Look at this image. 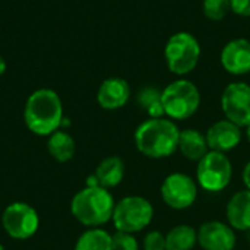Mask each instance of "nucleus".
<instances>
[{
    "mask_svg": "<svg viewBox=\"0 0 250 250\" xmlns=\"http://www.w3.org/2000/svg\"><path fill=\"white\" fill-rule=\"evenodd\" d=\"M180 130L170 119H148L141 123L135 132V145L138 151L154 160L173 155L179 148Z\"/></svg>",
    "mask_w": 250,
    "mask_h": 250,
    "instance_id": "f257e3e1",
    "label": "nucleus"
},
{
    "mask_svg": "<svg viewBox=\"0 0 250 250\" xmlns=\"http://www.w3.org/2000/svg\"><path fill=\"white\" fill-rule=\"evenodd\" d=\"M26 127L38 136H50L63 122V105L53 89H37L29 95L23 111Z\"/></svg>",
    "mask_w": 250,
    "mask_h": 250,
    "instance_id": "f03ea898",
    "label": "nucleus"
},
{
    "mask_svg": "<svg viewBox=\"0 0 250 250\" xmlns=\"http://www.w3.org/2000/svg\"><path fill=\"white\" fill-rule=\"evenodd\" d=\"M114 199L108 189L101 186H85L70 204L72 215L86 227H100L113 218Z\"/></svg>",
    "mask_w": 250,
    "mask_h": 250,
    "instance_id": "7ed1b4c3",
    "label": "nucleus"
},
{
    "mask_svg": "<svg viewBox=\"0 0 250 250\" xmlns=\"http://www.w3.org/2000/svg\"><path fill=\"white\" fill-rule=\"evenodd\" d=\"M163 105L166 116L173 120L192 117L201 105V94L196 85L188 79L171 82L163 89Z\"/></svg>",
    "mask_w": 250,
    "mask_h": 250,
    "instance_id": "20e7f679",
    "label": "nucleus"
},
{
    "mask_svg": "<svg viewBox=\"0 0 250 250\" xmlns=\"http://www.w3.org/2000/svg\"><path fill=\"white\" fill-rule=\"evenodd\" d=\"M154 218L152 204L142 196H126L114 205L113 224L117 231L138 233L148 227Z\"/></svg>",
    "mask_w": 250,
    "mask_h": 250,
    "instance_id": "39448f33",
    "label": "nucleus"
},
{
    "mask_svg": "<svg viewBox=\"0 0 250 250\" xmlns=\"http://www.w3.org/2000/svg\"><path fill=\"white\" fill-rule=\"evenodd\" d=\"M164 56L170 72L179 76L188 75L196 67L199 62L201 45L192 34L177 32L167 41Z\"/></svg>",
    "mask_w": 250,
    "mask_h": 250,
    "instance_id": "423d86ee",
    "label": "nucleus"
},
{
    "mask_svg": "<svg viewBox=\"0 0 250 250\" xmlns=\"http://www.w3.org/2000/svg\"><path fill=\"white\" fill-rule=\"evenodd\" d=\"M233 177V167L229 157L223 152L208 151V154L198 161L196 180L201 188L208 192L224 190Z\"/></svg>",
    "mask_w": 250,
    "mask_h": 250,
    "instance_id": "0eeeda50",
    "label": "nucleus"
},
{
    "mask_svg": "<svg viewBox=\"0 0 250 250\" xmlns=\"http://www.w3.org/2000/svg\"><path fill=\"white\" fill-rule=\"evenodd\" d=\"M1 224L7 236L15 240H26L32 237L38 227L40 218L37 211L25 202H13L3 211Z\"/></svg>",
    "mask_w": 250,
    "mask_h": 250,
    "instance_id": "6e6552de",
    "label": "nucleus"
},
{
    "mask_svg": "<svg viewBox=\"0 0 250 250\" xmlns=\"http://www.w3.org/2000/svg\"><path fill=\"white\" fill-rule=\"evenodd\" d=\"M198 196L196 182L185 173H173L167 176L161 185V198L164 204L173 209L190 208Z\"/></svg>",
    "mask_w": 250,
    "mask_h": 250,
    "instance_id": "1a4fd4ad",
    "label": "nucleus"
},
{
    "mask_svg": "<svg viewBox=\"0 0 250 250\" xmlns=\"http://www.w3.org/2000/svg\"><path fill=\"white\" fill-rule=\"evenodd\" d=\"M221 108L227 120L239 127H248L250 125V85L245 82L227 85L221 95Z\"/></svg>",
    "mask_w": 250,
    "mask_h": 250,
    "instance_id": "9d476101",
    "label": "nucleus"
},
{
    "mask_svg": "<svg viewBox=\"0 0 250 250\" xmlns=\"http://www.w3.org/2000/svg\"><path fill=\"white\" fill-rule=\"evenodd\" d=\"M198 243L204 250H233L236 248V233L230 224L208 221L198 230Z\"/></svg>",
    "mask_w": 250,
    "mask_h": 250,
    "instance_id": "9b49d317",
    "label": "nucleus"
},
{
    "mask_svg": "<svg viewBox=\"0 0 250 250\" xmlns=\"http://www.w3.org/2000/svg\"><path fill=\"white\" fill-rule=\"evenodd\" d=\"M205 136L209 151H217L223 154L234 149L242 141L240 127L227 119L211 125Z\"/></svg>",
    "mask_w": 250,
    "mask_h": 250,
    "instance_id": "f8f14e48",
    "label": "nucleus"
},
{
    "mask_svg": "<svg viewBox=\"0 0 250 250\" xmlns=\"http://www.w3.org/2000/svg\"><path fill=\"white\" fill-rule=\"evenodd\" d=\"M221 64L231 75H246L250 72V41L236 38L227 42L221 51Z\"/></svg>",
    "mask_w": 250,
    "mask_h": 250,
    "instance_id": "ddd939ff",
    "label": "nucleus"
},
{
    "mask_svg": "<svg viewBox=\"0 0 250 250\" xmlns=\"http://www.w3.org/2000/svg\"><path fill=\"white\" fill-rule=\"evenodd\" d=\"M130 97V88L122 78L105 79L97 94L98 104L105 110H117L123 107Z\"/></svg>",
    "mask_w": 250,
    "mask_h": 250,
    "instance_id": "4468645a",
    "label": "nucleus"
},
{
    "mask_svg": "<svg viewBox=\"0 0 250 250\" xmlns=\"http://www.w3.org/2000/svg\"><path fill=\"white\" fill-rule=\"evenodd\" d=\"M227 220L230 227L239 231L250 229V190H242L231 196L227 204Z\"/></svg>",
    "mask_w": 250,
    "mask_h": 250,
    "instance_id": "2eb2a0df",
    "label": "nucleus"
},
{
    "mask_svg": "<svg viewBox=\"0 0 250 250\" xmlns=\"http://www.w3.org/2000/svg\"><path fill=\"white\" fill-rule=\"evenodd\" d=\"M180 154L189 161H201L209 151L207 136L196 129H185L180 132L179 148Z\"/></svg>",
    "mask_w": 250,
    "mask_h": 250,
    "instance_id": "dca6fc26",
    "label": "nucleus"
},
{
    "mask_svg": "<svg viewBox=\"0 0 250 250\" xmlns=\"http://www.w3.org/2000/svg\"><path fill=\"white\" fill-rule=\"evenodd\" d=\"M94 176L98 182V186L104 189L116 188L122 183L125 177V163L116 155L107 157L98 164Z\"/></svg>",
    "mask_w": 250,
    "mask_h": 250,
    "instance_id": "f3484780",
    "label": "nucleus"
},
{
    "mask_svg": "<svg viewBox=\"0 0 250 250\" xmlns=\"http://www.w3.org/2000/svg\"><path fill=\"white\" fill-rule=\"evenodd\" d=\"M47 149L57 163H67L73 158L76 145L69 133H66L64 130H56L48 138Z\"/></svg>",
    "mask_w": 250,
    "mask_h": 250,
    "instance_id": "a211bd4d",
    "label": "nucleus"
},
{
    "mask_svg": "<svg viewBox=\"0 0 250 250\" xmlns=\"http://www.w3.org/2000/svg\"><path fill=\"white\" fill-rule=\"evenodd\" d=\"M196 243L198 231L188 224L176 226L166 234V250H192Z\"/></svg>",
    "mask_w": 250,
    "mask_h": 250,
    "instance_id": "6ab92c4d",
    "label": "nucleus"
},
{
    "mask_svg": "<svg viewBox=\"0 0 250 250\" xmlns=\"http://www.w3.org/2000/svg\"><path fill=\"white\" fill-rule=\"evenodd\" d=\"M138 104L149 116V119H160L166 116L163 105V91L154 86H145L138 92Z\"/></svg>",
    "mask_w": 250,
    "mask_h": 250,
    "instance_id": "aec40b11",
    "label": "nucleus"
},
{
    "mask_svg": "<svg viewBox=\"0 0 250 250\" xmlns=\"http://www.w3.org/2000/svg\"><path fill=\"white\" fill-rule=\"evenodd\" d=\"M75 250H111V236L103 229H89L79 236Z\"/></svg>",
    "mask_w": 250,
    "mask_h": 250,
    "instance_id": "412c9836",
    "label": "nucleus"
},
{
    "mask_svg": "<svg viewBox=\"0 0 250 250\" xmlns=\"http://www.w3.org/2000/svg\"><path fill=\"white\" fill-rule=\"evenodd\" d=\"M231 10V0H204V13L211 21H221Z\"/></svg>",
    "mask_w": 250,
    "mask_h": 250,
    "instance_id": "4be33fe9",
    "label": "nucleus"
},
{
    "mask_svg": "<svg viewBox=\"0 0 250 250\" xmlns=\"http://www.w3.org/2000/svg\"><path fill=\"white\" fill-rule=\"evenodd\" d=\"M111 250H139V243L133 234L117 231L111 236Z\"/></svg>",
    "mask_w": 250,
    "mask_h": 250,
    "instance_id": "5701e85b",
    "label": "nucleus"
},
{
    "mask_svg": "<svg viewBox=\"0 0 250 250\" xmlns=\"http://www.w3.org/2000/svg\"><path fill=\"white\" fill-rule=\"evenodd\" d=\"M144 250H166V236L160 231H149L142 242Z\"/></svg>",
    "mask_w": 250,
    "mask_h": 250,
    "instance_id": "b1692460",
    "label": "nucleus"
},
{
    "mask_svg": "<svg viewBox=\"0 0 250 250\" xmlns=\"http://www.w3.org/2000/svg\"><path fill=\"white\" fill-rule=\"evenodd\" d=\"M231 10L240 16H250V0H231Z\"/></svg>",
    "mask_w": 250,
    "mask_h": 250,
    "instance_id": "393cba45",
    "label": "nucleus"
},
{
    "mask_svg": "<svg viewBox=\"0 0 250 250\" xmlns=\"http://www.w3.org/2000/svg\"><path fill=\"white\" fill-rule=\"evenodd\" d=\"M243 182L246 185V189L250 190V161L245 166V168H243Z\"/></svg>",
    "mask_w": 250,
    "mask_h": 250,
    "instance_id": "a878e982",
    "label": "nucleus"
},
{
    "mask_svg": "<svg viewBox=\"0 0 250 250\" xmlns=\"http://www.w3.org/2000/svg\"><path fill=\"white\" fill-rule=\"evenodd\" d=\"M4 70H6V62H4V59L0 56V75H3Z\"/></svg>",
    "mask_w": 250,
    "mask_h": 250,
    "instance_id": "bb28decb",
    "label": "nucleus"
},
{
    "mask_svg": "<svg viewBox=\"0 0 250 250\" xmlns=\"http://www.w3.org/2000/svg\"><path fill=\"white\" fill-rule=\"evenodd\" d=\"M246 136H248V141L250 142V125L246 127Z\"/></svg>",
    "mask_w": 250,
    "mask_h": 250,
    "instance_id": "cd10ccee",
    "label": "nucleus"
},
{
    "mask_svg": "<svg viewBox=\"0 0 250 250\" xmlns=\"http://www.w3.org/2000/svg\"><path fill=\"white\" fill-rule=\"evenodd\" d=\"M245 233H246V237H248V242H249V243H250V229H249V230H248V231H245Z\"/></svg>",
    "mask_w": 250,
    "mask_h": 250,
    "instance_id": "c85d7f7f",
    "label": "nucleus"
},
{
    "mask_svg": "<svg viewBox=\"0 0 250 250\" xmlns=\"http://www.w3.org/2000/svg\"><path fill=\"white\" fill-rule=\"evenodd\" d=\"M0 250H4V248H3V246H1V245H0Z\"/></svg>",
    "mask_w": 250,
    "mask_h": 250,
    "instance_id": "c756f323",
    "label": "nucleus"
}]
</instances>
